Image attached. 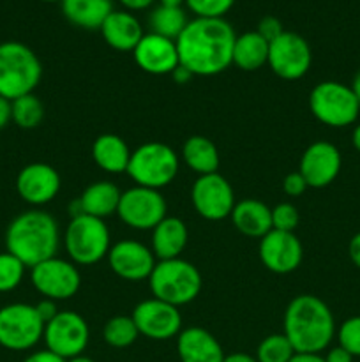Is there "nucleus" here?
Instances as JSON below:
<instances>
[{
	"label": "nucleus",
	"mask_w": 360,
	"mask_h": 362,
	"mask_svg": "<svg viewBox=\"0 0 360 362\" xmlns=\"http://www.w3.org/2000/svg\"><path fill=\"white\" fill-rule=\"evenodd\" d=\"M236 34L224 18H194L176 39L180 66L193 76H215L232 66Z\"/></svg>",
	"instance_id": "obj_1"
},
{
	"label": "nucleus",
	"mask_w": 360,
	"mask_h": 362,
	"mask_svg": "<svg viewBox=\"0 0 360 362\" xmlns=\"http://www.w3.org/2000/svg\"><path fill=\"white\" fill-rule=\"evenodd\" d=\"M335 320L332 310L320 297L302 293L288 304L284 311L282 334L300 354H321L335 338Z\"/></svg>",
	"instance_id": "obj_2"
},
{
	"label": "nucleus",
	"mask_w": 360,
	"mask_h": 362,
	"mask_svg": "<svg viewBox=\"0 0 360 362\" xmlns=\"http://www.w3.org/2000/svg\"><path fill=\"white\" fill-rule=\"evenodd\" d=\"M59 246V223L44 211L21 212L7 226V253L14 255L28 269L56 257Z\"/></svg>",
	"instance_id": "obj_3"
},
{
	"label": "nucleus",
	"mask_w": 360,
	"mask_h": 362,
	"mask_svg": "<svg viewBox=\"0 0 360 362\" xmlns=\"http://www.w3.org/2000/svg\"><path fill=\"white\" fill-rule=\"evenodd\" d=\"M39 57L20 41L0 42V95L9 101L32 94L41 83Z\"/></svg>",
	"instance_id": "obj_4"
},
{
	"label": "nucleus",
	"mask_w": 360,
	"mask_h": 362,
	"mask_svg": "<svg viewBox=\"0 0 360 362\" xmlns=\"http://www.w3.org/2000/svg\"><path fill=\"white\" fill-rule=\"evenodd\" d=\"M201 274L184 258L159 260L148 278L152 297L180 308L193 303L201 292Z\"/></svg>",
	"instance_id": "obj_5"
},
{
	"label": "nucleus",
	"mask_w": 360,
	"mask_h": 362,
	"mask_svg": "<svg viewBox=\"0 0 360 362\" xmlns=\"http://www.w3.org/2000/svg\"><path fill=\"white\" fill-rule=\"evenodd\" d=\"M180 168L179 154L162 141H147L131 152L127 175L136 186L162 189L175 180Z\"/></svg>",
	"instance_id": "obj_6"
},
{
	"label": "nucleus",
	"mask_w": 360,
	"mask_h": 362,
	"mask_svg": "<svg viewBox=\"0 0 360 362\" xmlns=\"http://www.w3.org/2000/svg\"><path fill=\"white\" fill-rule=\"evenodd\" d=\"M64 246L71 262L76 265H94L108 257L112 235L104 219L80 214L71 218L64 233Z\"/></svg>",
	"instance_id": "obj_7"
},
{
	"label": "nucleus",
	"mask_w": 360,
	"mask_h": 362,
	"mask_svg": "<svg viewBox=\"0 0 360 362\" xmlns=\"http://www.w3.org/2000/svg\"><path fill=\"white\" fill-rule=\"evenodd\" d=\"M309 110L318 122L339 129L356 122L360 115V103L349 85L327 80L311 90Z\"/></svg>",
	"instance_id": "obj_8"
},
{
	"label": "nucleus",
	"mask_w": 360,
	"mask_h": 362,
	"mask_svg": "<svg viewBox=\"0 0 360 362\" xmlns=\"http://www.w3.org/2000/svg\"><path fill=\"white\" fill-rule=\"evenodd\" d=\"M44 334V322L35 306L13 303L0 308V346L11 352H25L37 345Z\"/></svg>",
	"instance_id": "obj_9"
},
{
	"label": "nucleus",
	"mask_w": 360,
	"mask_h": 362,
	"mask_svg": "<svg viewBox=\"0 0 360 362\" xmlns=\"http://www.w3.org/2000/svg\"><path fill=\"white\" fill-rule=\"evenodd\" d=\"M166 211H168V204L161 191L134 186L124 191L120 197L116 216L129 228L152 232L166 218Z\"/></svg>",
	"instance_id": "obj_10"
},
{
	"label": "nucleus",
	"mask_w": 360,
	"mask_h": 362,
	"mask_svg": "<svg viewBox=\"0 0 360 362\" xmlns=\"http://www.w3.org/2000/svg\"><path fill=\"white\" fill-rule=\"evenodd\" d=\"M313 62V52L306 39L296 32L284 30L279 37L268 42V60L275 76L295 81L306 76Z\"/></svg>",
	"instance_id": "obj_11"
},
{
	"label": "nucleus",
	"mask_w": 360,
	"mask_h": 362,
	"mask_svg": "<svg viewBox=\"0 0 360 362\" xmlns=\"http://www.w3.org/2000/svg\"><path fill=\"white\" fill-rule=\"evenodd\" d=\"M42 339L46 350L67 361L85 352L90 339V329L87 320L76 311H59L56 317L44 325Z\"/></svg>",
	"instance_id": "obj_12"
},
{
	"label": "nucleus",
	"mask_w": 360,
	"mask_h": 362,
	"mask_svg": "<svg viewBox=\"0 0 360 362\" xmlns=\"http://www.w3.org/2000/svg\"><path fill=\"white\" fill-rule=\"evenodd\" d=\"M30 281L44 299L59 303L76 296L81 286V274L76 264L53 257L30 269Z\"/></svg>",
	"instance_id": "obj_13"
},
{
	"label": "nucleus",
	"mask_w": 360,
	"mask_h": 362,
	"mask_svg": "<svg viewBox=\"0 0 360 362\" xmlns=\"http://www.w3.org/2000/svg\"><path fill=\"white\" fill-rule=\"evenodd\" d=\"M191 202L198 214L207 221H221L232 216L235 207L233 187L221 173L200 175L191 187Z\"/></svg>",
	"instance_id": "obj_14"
},
{
	"label": "nucleus",
	"mask_w": 360,
	"mask_h": 362,
	"mask_svg": "<svg viewBox=\"0 0 360 362\" xmlns=\"http://www.w3.org/2000/svg\"><path fill=\"white\" fill-rule=\"evenodd\" d=\"M133 320L140 336L154 341H166L176 338L182 331V315L180 308L159 300L155 297L141 300L133 310Z\"/></svg>",
	"instance_id": "obj_15"
},
{
	"label": "nucleus",
	"mask_w": 360,
	"mask_h": 362,
	"mask_svg": "<svg viewBox=\"0 0 360 362\" xmlns=\"http://www.w3.org/2000/svg\"><path fill=\"white\" fill-rule=\"evenodd\" d=\"M261 264L274 274H289L302 264L304 247L295 232L270 230L258 246Z\"/></svg>",
	"instance_id": "obj_16"
},
{
	"label": "nucleus",
	"mask_w": 360,
	"mask_h": 362,
	"mask_svg": "<svg viewBox=\"0 0 360 362\" xmlns=\"http://www.w3.org/2000/svg\"><path fill=\"white\" fill-rule=\"evenodd\" d=\"M342 168V158L334 144L318 140L304 151L299 172L306 179L307 187L321 189L334 182Z\"/></svg>",
	"instance_id": "obj_17"
},
{
	"label": "nucleus",
	"mask_w": 360,
	"mask_h": 362,
	"mask_svg": "<svg viewBox=\"0 0 360 362\" xmlns=\"http://www.w3.org/2000/svg\"><path fill=\"white\" fill-rule=\"evenodd\" d=\"M109 269L124 281H143L150 278L155 267V255L148 246L138 240H119L109 247L108 253Z\"/></svg>",
	"instance_id": "obj_18"
},
{
	"label": "nucleus",
	"mask_w": 360,
	"mask_h": 362,
	"mask_svg": "<svg viewBox=\"0 0 360 362\" xmlns=\"http://www.w3.org/2000/svg\"><path fill=\"white\" fill-rule=\"evenodd\" d=\"M16 191L23 202L34 207L49 204L60 191V175L48 163H30L16 177Z\"/></svg>",
	"instance_id": "obj_19"
},
{
	"label": "nucleus",
	"mask_w": 360,
	"mask_h": 362,
	"mask_svg": "<svg viewBox=\"0 0 360 362\" xmlns=\"http://www.w3.org/2000/svg\"><path fill=\"white\" fill-rule=\"evenodd\" d=\"M133 57L141 71L154 76L172 74L180 64L176 42L152 32L141 37L136 48L133 49Z\"/></svg>",
	"instance_id": "obj_20"
},
{
	"label": "nucleus",
	"mask_w": 360,
	"mask_h": 362,
	"mask_svg": "<svg viewBox=\"0 0 360 362\" xmlns=\"http://www.w3.org/2000/svg\"><path fill=\"white\" fill-rule=\"evenodd\" d=\"M176 352L180 362H222L221 343L203 327H187L176 336Z\"/></svg>",
	"instance_id": "obj_21"
},
{
	"label": "nucleus",
	"mask_w": 360,
	"mask_h": 362,
	"mask_svg": "<svg viewBox=\"0 0 360 362\" xmlns=\"http://www.w3.org/2000/svg\"><path fill=\"white\" fill-rule=\"evenodd\" d=\"M122 191L108 180H99L92 182L85 187L81 197L73 202V218L80 214L94 216V218L106 219L109 216L116 214L120 204Z\"/></svg>",
	"instance_id": "obj_22"
},
{
	"label": "nucleus",
	"mask_w": 360,
	"mask_h": 362,
	"mask_svg": "<svg viewBox=\"0 0 360 362\" xmlns=\"http://www.w3.org/2000/svg\"><path fill=\"white\" fill-rule=\"evenodd\" d=\"M99 30L106 45L116 52L133 53V49L145 35L138 18L129 11H113Z\"/></svg>",
	"instance_id": "obj_23"
},
{
	"label": "nucleus",
	"mask_w": 360,
	"mask_h": 362,
	"mask_svg": "<svg viewBox=\"0 0 360 362\" xmlns=\"http://www.w3.org/2000/svg\"><path fill=\"white\" fill-rule=\"evenodd\" d=\"M229 218L242 235L253 239H261L272 230V209L253 198L236 202Z\"/></svg>",
	"instance_id": "obj_24"
},
{
	"label": "nucleus",
	"mask_w": 360,
	"mask_h": 362,
	"mask_svg": "<svg viewBox=\"0 0 360 362\" xmlns=\"http://www.w3.org/2000/svg\"><path fill=\"white\" fill-rule=\"evenodd\" d=\"M189 232L186 223L175 216H166L154 230H152V253L159 260L179 258L186 250Z\"/></svg>",
	"instance_id": "obj_25"
},
{
	"label": "nucleus",
	"mask_w": 360,
	"mask_h": 362,
	"mask_svg": "<svg viewBox=\"0 0 360 362\" xmlns=\"http://www.w3.org/2000/svg\"><path fill=\"white\" fill-rule=\"evenodd\" d=\"M92 159L102 172L109 175H119V173L127 172L131 151L119 134L106 133L95 138L92 145Z\"/></svg>",
	"instance_id": "obj_26"
},
{
	"label": "nucleus",
	"mask_w": 360,
	"mask_h": 362,
	"mask_svg": "<svg viewBox=\"0 0 360 362\" xmlns=\"http://www.w3.org/2000/svg\"><path fill=\"white\" fill-rule=\"evenodd\" d=\"M62 13L69 23L85 30H99L113 13V0H62Z\"/></svg>",
	"instance_id": "obj_27"
},
{
	"label": "nucleus",
	"mask_w": 360,
	"mask_h": 362,
	"mask_svg": "<svg viewBox=\"0 0 360 362\" xmlns=\"http://www.w3.org/2000/svg\"><path fill=\"white\" fill-rule=\"evenodd\" d=\"M182 159L189 170L200 175H208V173H217L221 158L219 151L212 140L201 134H194L184 141Z\"/></svg>",
	"instance_id": "obj_28"
},
{
	"label": "nucleus",
	"mask_w": 360,
	"mask_h": 362,
	"mask_svg": "<svg viewBox=\"0 0 360 362\" xmlns=\"http://www.w3.org/2000/svg\"><path fill=\"white\" fill-rule=\"evenodd\" d=\"M268 60V41L261 37L256 30L244 32L236 35L233 45V66L240 71L253 73L261 69Z\"/></svg>",
	"instance_id": "obj_29"
},
{
	"label": "nucleus",
	"mask_w": 360,
	"mask_h": 362,
	"mask_svg": "<svg viewBox=\"0 0 360 362\" xmlns=\"http://www.w3.org/2000/svg\"><path fill=\"white\" fill-rule=\"evenodd\" d=\"M187 23H189V20H187V14L182 7H169L159 4L148 16L152 34L162 35V37L173 39V41L179 39Z\"/></svg>",
	"instance_id": "obj_30"
},
{
	"label": "nucleus",
	"mask_w": 360,
	"mask_h": 362,
	"mask_svg": "<svg viewBox=\"0 0 360 362\" xmlns=\"http://www.w3.org/2000/svg\"><path fill=\"white\" fill-rule=\"evenodd\" d=\"M11 115L13 122L20 129H35L44 119V106L41 99L32 92L11 101Z\"/></svg>",
	"instance_id": "obj_31"
},
{
	"label": "nucleus",
	"mask_w": 360,
	"mask_h": 362,
	"mask_svg": "<svg viewBox=\"0 0 360 362\" xmlns=\"http://www.w3.org/2000/svg\"><path fill=\"white\" fill-rule=\"evenodd\" d=\"M138 336L140 332H138L133 317L119 315V317L109 318L102 327V339L106 345L113 346V349H127L136 341Z\"/></svg>",
	"instance_id": "obj_32"
},
{
	"label": "nucleus",
	"mask_w": 360,
	"mask_h": 362,
	"mask_svg": "<svg viewBox=\"0 0 360 362\" xmlns=\"http://www.w3.org/2000/svg\"><path fill=\"white\" fill-rule=\"evenodd\" d=\"M293 356H295V350L282 332L261 339L256 350L258 362H289Z\"/></svg>",
	"instance_id": "obj_33"
},
{
	"label": "nucleus",
	"mask_w": 360,
	"mask_h": 362,
	"mask_svg": "<svg viewBox=\"0 0 360 362\" xmlns=\"http://www.w3.org/2000/svg\"><path fill=\"white\" fill-rule=\"evenodd\" d=\"M25 264L11 253H0V293L13 292L25 276Z\"/></svg>",
	"instance_id": "obj_34"
},
{
	"label": "nucleus",
	"mask_w": 360,
	"mask_h": 362,
	"mask_svg": "<svg viewBox=\"0 0 360 362\" xmlns=\"http://www.w3.org/2000/svg\"><path fill=\"white\" fill-rule=\"evenodd\" d=\"M335 336L342 349L348 350L353 357H360V315L346 318L339 325Z\"/></svg>",
	"instance_id": "obj_35"
},
{
	"label": "nucleus",
	"mask_w": 360,
	"mask_h": 362,
	"mask_svg": "<svg viewBox=\"0 0 360 362\" xmlns=\"http://www.w3.org/2000/svg\"><path fill=\"white\" fill-rule=\"evenodd\" d=\"M236 0H186L196 18H224Z\"/></svg>",
	"instance_id": "obj_36"
},
{
	"label": "nucleus",
	"mask_w": 360,
	"mask_h": 362,
	"mask_svg": "<svg viewBox=\"0 0 360 362\" xmlns=\"http://www.w3.org/2000/svg\"><path fill=\"white\" fill-rule=\"evenodd\" d=\"M300 223L299 211L293 204L282 202L272 209V230H281V232H295Z\"/></svg>",
	"instance_id": "obj_37"
},
{
	"label": "nucleus",
	"mask_w": 360,
	"mask_h": 362,
	"mask_svg": "<svg viewBox=\"0 0 360 362\" xmlns=\"http://www.w3.org/2000/svg\"><path fill=\"white\" fill-rule=\"evenodd\" d=\"M256 32L261 35V37L267 39V41L270 42L274 41L275 37H279V35L284 32V28H282V23L275 16H265L261 18L260 23H258Z\"/></svg>",
	"instance_id": "obj_38"
},
{
	"label": "nucleus",
	"mask_w": 360,
	"mask_h": 362,
	"mask_svg": "<svg viewBox=\"0 0 360 362\" xmlns=\"http://www.w3.org/2000/svg\"><path fill=\"white\" fill-rule=\"evenodd\" d=\"M282 189L288 197L296 198V197H302L307 189V182L300 172H292L284 177V182H282Z\"/></svg>",
	"instance_id": "obj_39"
},
{
	"label": "nucleus",
	"mask_w": 360,
	"mask_h": 362,
	"mask_svg": "<svg viewBox=\"0 0 360 362\" xmlns=\"http://www.w3.org/2000/svg\"><path fill=\"white\" fill-rule=\"evenodd\" d=\"M34 306H35V311H37V315L41 317V320L44 322V325L48 324L52 318H55L56 313H59V308H56L55 300L44 299V297H42L37 304H34Z\"/></svg>",
	"instance_id": "obj_40"
},
{
	"label": "nucleus",
	"mask_w": 360,
	"mask_h": 362,
	"mask_svg": "<svg viewBox=\"0 0 360 362\" xmlns=\"http://www.w3.org/2000/svg\"><path fill=\"white\" fill-rule=\"evenodd\" d=\"M353 359H355V357H353L348 350L342 349L341 345L332 346L327 352V356H325V362H353Z\"/></svg>",
	"instance_id": "obj_41"
},
{
	"label": "nucleus",
	"mask_w": 360,
	"mask_h": 362,
	"mask_svg": "<svg viewBox=\"0 0 360 362\" xmlns=\"http://www.w3.org/2000/svg\"><path fill=\"white\" fill-rule=\"evenodd\" d=\"M23 362H66V359L59 357L56 354L49 352V350H39V352L30 354L28 357H25Z\"/></svg>",
	"instance_id": "obj_42"
},
{
	"label": "nucleus",
	"mask_w": 360,
	"mask_h": 362,
	"mask_svg": "<svg viewBox=\"0 0 360 362\" xmlns=\"http://www.w3.org/2000/svg\"><path fill=\"white\" fill-rule=\"evenodd\" d=\"M348 255H349V260L353 262V265H355L356 269H360V232L355 233V235L349 239Z\"/></svg>",
	"instance_id": "obj_43"
},
{
	"label": "nucleus",
	"mask_w": 360,
	"mask_h": 362,
	"mask_svg": "<svg viewBox=\"0 0 360 362\" xmlns=\"http://www.w3.org/2000/svg\"><path fill=\"white\" fill-rule=\"evenodd\" d=\"M11 120H13V115H11V101L0 95V131H2L4 127H7V124H9Z\"/></svg>",
	"instance_id": "obj_44"
},
{
	"label": "nucleus",
	"mask_w": 360,
	"mask_h": 362,
	"mask_svg": "<svg viewBox=\"0 0 360 362\" xmlns=\"http://www.w3.org/2000/svg\"><path fill=\"white\" fill-rule=\"evenodd\" d=\"M169 76H172L173 80H175V83H179V85L189 83V81L194 78L193 73H191L189 69H186L184 66H180V64H179V67H176V69L169 74Z\"/></svg>",
	"instance_id": "obj_45"
},
{
	"label": "nucleus",
	"mask_w": 360,
	"mask_h": 362,
	"mask_svg": "<svg viewBox=\"0 0 360 362\" xmlns=\"http://www.w3.org/2000/svg\"><path fill=\"white\" fill-rule=\"evenodd\" d=\"M119 2L129 11H141V9H147V7H150L155 0H119Z\"/></svg>",
	"instance_id": "obj_46"
},
{
	"label": "nucleus",
	"mask_w": 360,
	"mask_h": 362,
	"mask_svg": "<svg viewBox=\"0 0 360 362\" xmlns=\"http://www.w3.org/2000/svg\"><path fill=\"white\" fill-rule=\"evenodd\" d=\"M289 362H325V357L320 354H300L295 352V356L289 359Z\"/></svg>",
	"instance_id": "obj_47"
},
{
	"label": "nucleus",
	"mask_w": 360,
	"mask_h": 362,
	"mask_svg": "<svg viewBox=\"0 0 360 362\" xmlns=\"http://www.w3.org/2000/svg\"><path fill=\"white\" fill-rule=\"evenodd\" d=\"M222 362H258L256 357L249 356L246 352H235L229 354V356H224V361Z\"/></svg>",
	"instance_id": "obj_48"
},
{
	"label": "nucleus",
	"mask_w": 360,
	"mask_h": 362,
	"mask_svg": "<svg viewBox=\"0 0 360 362\" xmlns=\"http://www.w3.org/2000/svg\"><path fill=\"white\" fill-rule=\"evenodd\" d=\"M349 87H352L353 94H355V98L359 99V103H360V69L356 71V74L353 76V81H352V85H349Z\"/></svg>",
	"instance_id": "obj_49"
},
{
	"label": "nucleus",
	"mask_w": 360,
	"mask_h": 362,
	"mask_svg": "<svg viewBox=\"0 0 360 362\" xmlns=\"http://www.w3.org/2000/svg\"><path fill=\"white\" fill-rule=\"evenodd\" d=\"M352 144H353V147L360 152V122L356 124L355 129H353V133H352Z\"/></svg>",
	"instance_id": "obj_50"
},
{
	"label": "nucleus",
	"mask_w": 360,
	"mask_h": 362,
	"mask_svg": "<svg viewBox=\"0 0 360 362\" xmlns=\"http://www.w3.org/2000/svg\"><path fill=\"white\" fill-rule=\"evenodd\" d=\"M159 4L169 7H182V4H186V0H159Z\"/></svg>",
	"instance_id": "obj_51"
},
{
	"label": "nucleus",
	"mask_w": 360,
	"mask_h": 362,
	"mask_svg": "<svg viewBox=\"0 0 360 362\" xmlns=\"http://www.w3.org/2000/svg\"><path fill=\"white\" fill-rule=\"evenodd\" d=\"M66 362H95V361H94V359H90V357H87V356H83V354H81V356L73 357V359H67Z\"/></svg>",
	"instance_id": "obj_52"
},
{
	"label": "nucleus",
	"mask_w": 360,
	"mask_h": 362,
	"mask_svg": "<svg viewBox=\"0 0 360 362\" xmlns=\"http://www.w3.org/2000/svg\"><path fill=\"white\" fill-rule=\"evenodd\" d=\"M42 2H62V0H42Z\"/></svg>",
	"instance_id": "obj_53"
}]
</instances>
